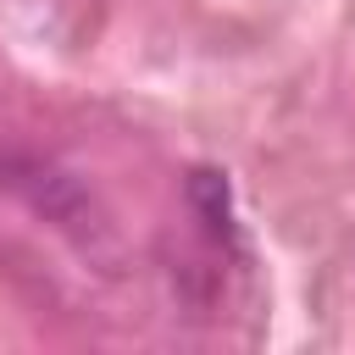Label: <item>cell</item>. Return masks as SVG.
I'll list each match as a JSON object with an SVG mask.
<instances>
[]
</instances>
